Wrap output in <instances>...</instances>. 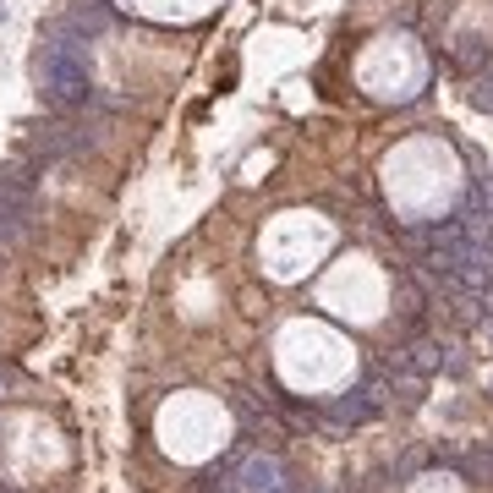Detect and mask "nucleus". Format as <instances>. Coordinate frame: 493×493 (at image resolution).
Returning a JSON list of instances; mask_svg holds the SVG:
<instances>
[{
  "label": "nucleus",
  "instance_id": "f257e3e1",
  "mask_svg": "<svg viewBox=\"0 0 493 493\" xmlns=\"http://www.w3.org/2000/svg\"><path fill=\"white\" fill-rule=\"evenodd\" d=\"M378 412H384V395H378V384L345 389V395H335V400H329V417H335V422H373Z\"/></svg>",
  "mask_w": 493,
  "mask_h": 493
},
{
  "label": "nucleus",
  "instance_id": "f03ea898",
  "mask_svg": "<svg viewBox=\"0 0 493 493\" xmlns=\"http://www.w3.org/2000/svg\"><path fill=\"white\" fill-rule=\"evenodd\" d=\"M395 291H400V324L417 329V324H422V312H428V291H422V280H412V268H400V275H395Z\"/></svg>",
  "mask_w": 493,
  "mask_h": 493
},
{
  "label": "nucleus",
  "instance_id": "20e7f679",
  "mask_svg": "<svg viewBox=\"0 0 493 493\" xmlns=\"http://www.w3.org/2000/svg\"><path fill=\"white\" fill-rule=\"evenodd\" d=\"M268 493H302V488H296L291 477H280V482H275V488H268Z\"/></svg>",
  "mask_w": 493,
  "mask_h": 493
},
{
  "label": "nucleus",
  "instance_id": "39448f33",
  "mask_svg": "<svg viewBox=\"0 0 493 493\" xmlns=\"http://www.w3.org/2000/svg\"><path fill=\"white\" fill-rule=\"evenodd\" d=\"M312 493H329V488H312Z\"/></svg>",
  "mask_w": 493,
  "mask_h": 493
},
{
  "label": "nucleus",
  "instance_id": "7ed1b4c3",
  "mask_svg": "<svg viewBox=\"0 0 493 493\" xmlns=\"http://www.w3.org/2000/svg\"><path fill=\"white\" fill-rule=\"evenodd\" d=\"M472 105H477V110H488V115H493V61H488V66H482V77H477V82H472Z\"/></svg>",
  "mask_w": 493,
  "mask_h": 493
}]
</instances>
